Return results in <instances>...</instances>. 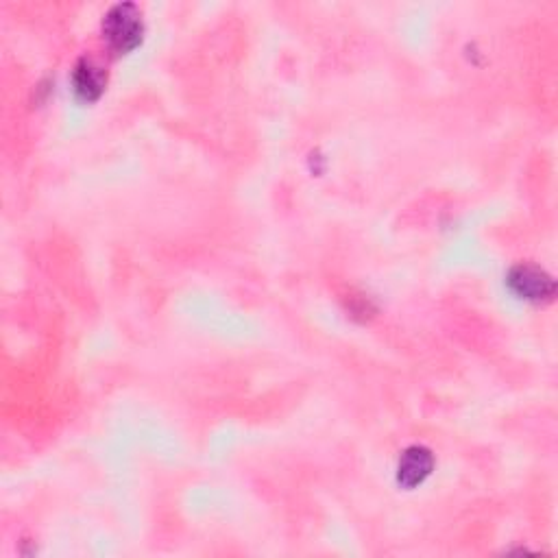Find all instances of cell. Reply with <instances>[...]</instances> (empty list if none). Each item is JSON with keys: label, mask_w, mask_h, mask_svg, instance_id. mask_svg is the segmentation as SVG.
I'll use <instances>...</instances> for the list:
<instances>
[{"label": "cell", "mask_w": 558, "mask_h": 558, "mask_svg": "<svg viewBox=\"0 0 558 558\" xmlns=\"http://www.w3.org/2000/svg\"><path fill=\"white\" fill-rule=\"evenodd\" d=\"M508 286H511L513 293L526 301H550L556 293L554 279L541 271L539 266L532 264H519L515 269L508 273Z\"/></svg>", "instance_id": "2"}, {"label": "cell", "mask_w": 558, "mask_h": 558, "mask_svg": "<svg viewBox=\"0 0 558 558\" xmlns=\"http://www.w3.org/2000/svg\"><path fill=\"white\" fill-rule=\"evenodd\" d=\"M103 33L116 53H129L142 42L144 24L140 9L133 3H120L107 11Z\"/></svg>", "instance_id": "1"}, {"label": "cell", "mask_w": 558, "mask_h": 558, "mask_svg": "<svg viewBox=\"0 0 558 558\" xmlns=\"http://www.w3.org/2000/svg\"><path fill=\"white\" fill-rule=\"evenodd\" d=\"M434 467V458L430 454V450L426 447H408V450L402 454V460H399V473H397V480L399 484H404V487L412 489L426 480Z\"/></svg>", "instance_id": "3"}, {"label": "cell", "mask_w": 558, "mask_h": 558, "mask_svg": "<svg viewBox=\"0 0 558 558\" xmlns=\"http://www.w3.org/2000/svg\"><path fill=\"white\" fill-rule=\"evenodd\" d=\"M75 90L83 101H96L105 88V75L99 66H94L90 59H81L75 68Z\"/></svg>", "instance_id": "4"}]
</instances>
